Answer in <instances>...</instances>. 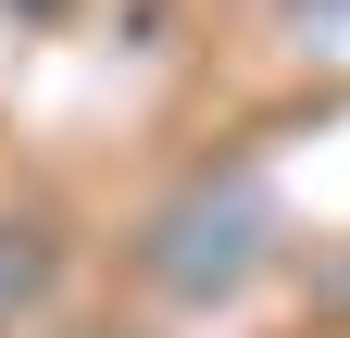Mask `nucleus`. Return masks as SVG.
<instances>
[{"mask_svg": "<svg viewBox=\"0 0 350 338\" xmlns=\"http://www.w3.org/2000/svg\"><path fill=\"white\" fill-rule=\"evenodd\" d=\"M262 250H275V188H262L250 163H226V176H188L138 226V276L163 301H238L262 276Z\"/></svg>", "mask_w": 350, "mask_h": 338, "instance_id": "nucleus-1", "label": "nucleus"}, {"mask_svg": "<svg viewBox=\"0 0 350 338\" xmlns=\"http://www.w3.org/2000/svg\"><path fill=\"white\" fill-rule=\"evenodd\" d=\"M51 276H63L51 226H38V213H0V338H13L38 301H51Z\"/></svg>", "mask_w": 350, "mask_h": 338, "instance_id": "nucleus-2", "label": "nucleus"}, {"mask_svg": "<svg viewBox=\"0 0 350 338\" xmlns=\"http://www.w3.org/2000/svg\"><path fill=\"white\" fill-rule=\"evenodd\" d=\"M25 13H63V0H25Z\"/></svg>", "mask_w": 350, "mask_h": 338, "instance_id": "nucleus-3", "label": "nucleus"}, {"mask_svg": "<svg viewBox=\"0 0 350 338\" xmlns=\"http://www.w3.org/2000/svg\"><path fill=\"white\" fill-rule=\"evenodd\" d=\"M88 338H113V326H88Z\"/></svg>", "mask_w": 350, "mask_h": 338, "instance_id": "nucleus-4", "label": "nucleus"}]
</instances>
